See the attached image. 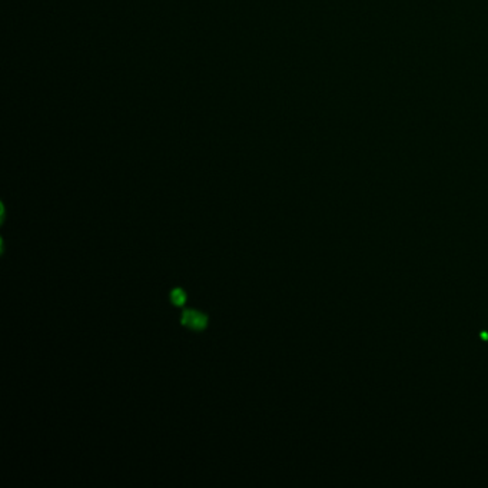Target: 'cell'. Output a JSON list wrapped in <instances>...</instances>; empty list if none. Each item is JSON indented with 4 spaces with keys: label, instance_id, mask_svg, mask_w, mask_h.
<instances>
[{
    "label": "cell",
    "instance_id": "obj_1",
    "mask_svg": "<svg viewBox=\"0 0 488 488\" xmlns=\"http://www.w3.org/2000/svg\"><path fill=\"white\" fill-rule=\"evenodd\" d=\"M180 322L186 325V327H189V328H192V330L202 331L207 328L209 321H208L207 315L200 314L198 311L186 310L180 316Z\"/></svg>",
    "mask_w": 488,
    "mask_h": 488
},
{
    "label": "cell",
    "instance_id": "obj_2",
    "mask_svg": "<svg viewBox=\"0 0 488 488\" xmlns=\"http://www.w3.org/2000/svg\"><path fill=\"white\" fill-rule=\"evenodd\" d=\"M186 292L184 289H173L172 292H171V301H172L176 307H184L186 303Z\"/></svg>",
    "mask_w": 488,
    "mask_h": 488
}]
</instances>
